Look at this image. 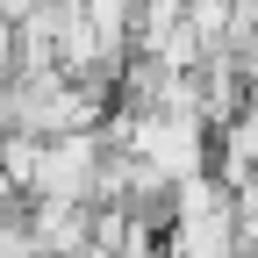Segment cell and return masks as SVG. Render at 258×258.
Returning a JSON list of instances; mask_svg holds the SVG:
<instances>
[{
  "label": "cell",
  "instance_id": "6da1fadb",
  "mask_svg": "<svg viewBox=\"0 0 258 258\" xmlns=\"http://www.w3.org/2000/svg\"><path fill=\"white\" fill-rule=\"evenodd\" d=\"M15 222H22V186H15L8 172H0V237L15 230Z\"/></svg>",
  "mask_w": 258,
  "mask_h": 258
}]
</instances>
